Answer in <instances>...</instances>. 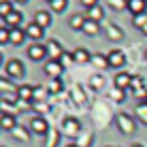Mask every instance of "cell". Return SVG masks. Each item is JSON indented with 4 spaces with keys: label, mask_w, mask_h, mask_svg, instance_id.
<instances>
[{
    "label": "cell",
    "mask_w": 147,
    "mask_h": 147,
    "mask_svg": "<svg viewBox=\"0 0 147 147\" xmlns=\"http://www.w3.org/2000/svg\"><path fill=\"white\" fill-rule=\"evenodd\" d=\"M115 124H117L121 134H134V130H136V121H134V117H130L128 113H119L117 117H115Z\"/></svg>",
    "instance_id": "6da1fadb"
},
{
    "label": "cell",
    "mask_w": 147,
    "mask_h": 147,
    "mask_svg": "<svg viewBox=\"0 0 147 147\" xmlns=\"http://www.w3.org/2000/svg\"><path fill=\"white\" fill-rule=\"evenodd\" d=\"M43 70H45V75H47V77L60 79V77H62V73H64V66H62V62H60V60H47V62H45V66H43Z\"/></svg>",
    "instance_id": "7a4b0ae2"
},
{
    "label": "cell",
    "mask_w": 147,
    "mask_h": 147,
    "mask_svg": "<svg viewBox=\"0 0 147 147\" xmlns=\"http://www.w3.org/2000/svg\"><path fill=\"white\" fill-rule=\"evenodd\" d=\"M4 68H7V75H9V77H13V79L24 77V73H26V66L22 64V60H9Z\"/></svg>",
    "instance_id": "3957f363"
},
{
    "label": "cell",
    "mask_w": 147,
    "mask_h": 147,
    "mask_svg": "<svg viewBox=\"0 0 147 147\" xmlns=\"http://www.w3.org/2000/svg\"><path fill=\"white\" fill-rule=\"evenodd\" d=\"M28 58L34 60V62L45 60V58H47V47H45V45H40V43H32V45L28 47Z\"/></svg>",
    "instance_id": "277c9868"
},
{
    "label": "cell",
    "mask_w": 147,
    "mask_h": 147,
    "mask_svg": "<svg viewBox=\"0 0 147 147\" xmlns=\"http://www.w3.org/2000/svg\"><path fill=\"white\" fill-rule=\"evenodd\" d=\"M62 130H64V134H66V136H77L79 130H81V121L77 117H66V119H64V124H62Z\"/></svg>",
    "instance_id": "5b68a950"
},
{
    "label": "cell",
    "mask_w": 147,
    "mask_h": 147,
    "mask_svg": "<svg viewBox=\"0 0 147 147\" xmlns=\"http://www.w3.org/2000/svg\"><path fill=\"white\" fill-rule=\"evenodd\" d=\"M30 130H32L34 134H40V136H45L47 134V130H49V124H47V119L45 117H32V121H30Z\"/></svg>",
    "instance_id": "8992f818"
},
{
    "label": "cell",
    "mask_w": 147,
    "mask_h": 147,
    "mask_svg": "<svg viewBox=\"0 0 147 147\" xmlns=\"http://www.w3.org/2000/svg\"><path fill=\"white\" fill-rule=\"evenodd\" d=\"M34 94H36V90L32 88V85H19L17 88V100H24V102H30V100H34Z\"/></svg>",
    "instance_id": "52a82bcc"
},
{
    "label": "cell",
    "mask_w": 147,
    "mask_h": 147,
    "mask_svg": "<svg viewBox=\"0 0 147 147\" xmlns=\"http://www.w3.org/2000/svg\"><path fill=\"white\" fill-rule=\"evenodd\" d=\"M126 62V55L124 51H119V49H113V51L109 53V66L111 68H121Z\"/></svg>",
    "instance_id": "ba28073f"
},
{
    "label": "cell",
    "mask_w": 147,
    "mask_h": 147,
    "mask_svg": "<svg viewBox=\"0 0 147 147\" xmlns=\"http://www.w3.org/2000/svg\"><path fill=\"white\" fill-rule=\"evenodd\" d=\"M45 47H47V55H51V60H60L64 55V49H62V45H60L58 40H49Z\"/></svg>",
    "instance_id": "9c48e42d"
},
{
    "label": "cell",
    "mask_w": 147,
    "mask_h": 147,
    "mask_svg": "<svg viewBox=\"0 0 147 147\" xmlns=\"http://www.w3.org/2000/svg\"><path fill=\"white\" fill-rule=\"evenodd\" d=\"M113 83H115V88H117V90H124V92H126V90L130 88V83H132V77H130L128 73H117Z\"/></svg>",
    "instance_id": "30bf717a"
},
{
    "label": "cell",
    "mask_w": 147,
    "mask_h": 147,
    "mask_svg": "<svg viewBox=\"0 0 147 147\" xmlns=\"http://www.w3.org/2000/svg\"><path fill=\"white\" fill-rule=\"evenodd\" d=\"M26 34L32 40H40V38H43V34H45V28H40L38 24L32 22V24H28V26H26Z\"/></svg>",
    "instance_id": "8fae6325"
},
{
    "label": "cell",
    "mask_w": 147,
    "mask_h": 147,
    "mask_svg": "<svg viewBox=\"0 0 147 147\" xmlns=\"http://www.w3.org/2000/svg\"><path fill=\"white\" fill-rule=\"evenodd\" d=\"M22 13L19 11H13L9 17H4L2 22H4V28H9V30H13V28H19V24H22Z\"/></svg>",
    "instance_id": "7c38bea8"
},
{
    "label": "cell",
    "mask_w": 147,
    "mask_h": 147,
    "mask_svg": "<svg viewBox=\"0 0 147 147\" xmlns=\"http://www.w3.org/2000/svg\"><path fill=\"white\" fill-rule=\"evenodd\" d=\"M128 11L132 15H141L147 11V0H128Z\"/></svg>",
    "instance_id": "4fadbf2b"
},
{
    "label": "cell",
    "mask_w": 147,
    "mask_h": 147,
    "mask_svg": "<svg viewBox=\"0 0 147 147\" xmlns=\"http://www.w3.org/2000/svg\"><path fill=\"white\" fill-rule=\"evenodd\" d=\"M0 128L13 132V130L17 128V117H15V115H2V117H0Z\"/></svg>",
    "instance_id": "5bb4252c"
},
{
    "label": "cell",
    "mask_w": 147,
    "mask_h": 147,
    "mask_svg": "<svg viewBox=\"0 0 147 147\" xmlns=\"http://www.w3.org/2000/svg\"><path fill=\"white\" fill-rule=\"evenodd\" d=\"M73 58H75V62L77 64H85V62H92V55H90L88 49H83V47H77L73 51Z\"/></svg>",
    "instance_id": "9a60e30c"
},
{
    "label": "cell",
    "mask_w": 147,
    "mask_h": 147,
    "mask_svg": "<svg viewBox=\"0 0 147 147\" xmlns=\"http://www.w3.org/2000/svg\"><path fill=\"white\" fill-rule=\"evenodd\" d=\"M34 24H38L40 28H47L49 24H51V13H49V11H36V15H34Z\"/></svg>",
    "instance_id": "2e32d148"
},
{
    "label": "cell",
    "mask_w": 147,
    "mask_h": 147,
    "mask_svg": "<svg viewBox=\"0 0 147 147\" xmlns=\"http://www.w3.org/2000/svg\"><path fill=\"white\" fill-rule=\"evenodd\" d=\"M85 22H88V17L85 15H81V13H75L73 17H70V28L73 30H83V26H85Z\"/></svg>",
    "instance_id": "e0dca14e"
},
{
    "label": "cell",
    "mask_w": 147,
    "mask_h": 147,
    "mask_svg": "<svg viewBox=\"0 0 147 147\" xmlns=\"http://www.w3.org/2000/svg\"><path fill=\"white\" fill-rule=\"evenodd\" d=\"M88 19H92V22H98L100 24V19L105 17V11H102V7L100 4H96V7H92V9H88Z\"/></svg>",
    "instance_id": "ac0fdd59"
},
{
    "label": "cell",
    "mask_w": 147,
    "mask_h": 147,
    "mask_svg": "<svg viewBox=\"0 0 147 147\" xmlns=\"http://www.w3.org/2000/svg\"><path fill=\"white\" fill-rule=\"evenodd\" d=\"M0 113L2 115H17V107L13 100H0Z\"/></svg>",
    "instance_id": "d6986e66"
},
{
    "label": "cell",
    "mask_w": 147,
    "mask_h": 147,
    "mask_svg": "<svg viewBox=\"0 0 147 147\" xmlns=\"http://www.w3.org/2000/svg\"><path fill=\"white\" fill-rule=\"evenodd\" d=\"M81 32H83V34H88V36H96V34L100 32V26H98V22H92V19H88Z\"/></svg>",
    "instance_id": "ffe728a7"
},
{
    "label": "cell",
    "mask_w": 147,
    "mask_h": 147,
    "mask_svg": "<svg viewBox=\"0 0 147 147\" xmlns=\"http://www.w3.org/2000/svg\"><path fill=\"white\" fill-rule=\"evenodd\" d=\"M26 36H28L26 30H22V28H13V30H11V45H22Z\"/></svg>",
    "instance_id": "44dd1931"
},
{
    "label": "cell",
    "mask_w": 147,
    "mask_h": 147,
    "mask_svg": "<svg viewBox=\"0 0 147 147\" xmlns=\"http://www.w3.org/2000/svg\"><path fill=\"white\" fill-rule=\"evenodd\" d=\"M92 62H94V66L96 68H109V55H102V53H94L92 55Z\"/></svg>",
    "instance_id": "7402d4cb"
},
{
    "label": "cell",
    "mask_w": 147,
    "mask_h": 147,
    "mask_svg": "<svg viewBox=\"0 0 147 147\" xmlns=\"http://www.w3.org/2000/svg\"><path fill=\"white\" fill-rule=\"evenodd\" d=\"M134 113H136V117H139L141 124L147 126V100H145V102H139V105H136Z\"/></svg>",
    "instance_id": "603a6c76"
},
{
    "label": "cell",
    "mask_w": 147,
    "mask_h": 147,
    "mask_svg": "<svg viewBox=\"0 0 147 147\" xmlns=\"http://www.w3.org/2000/svg\"><path fill=\"white\" fill-rule=\"evenodd\" d=\"M15 11V9H13V2H11V0H0V17H9V15H11Z\"/></svg>",
    "instance_id": "cb8c5ba5"
},
{
    "label": "cell",
    "mask_w": 147,
    "mask_h": 147,
    "mask_svg": "<svg viewBox=\"0 0 147 147\" xmlns=\"http://www.w3.org/2000/svg\"><path fill=\"white\" fill-rule=\"evenodd\" d=\"M51 11L55 13H62V11H66V7H68V0H51Z\"/></svg>",
    "instance_id": "d4e9b609"
},
{
    "label": "cell",
    "mask_w": 147,
    "mask_h": 147,
    "mask_svg": "<svg viewBox=\"0 0 147 147\" xmlns=\"http://www.w3.org/2000/svg\"><path fill=\"white\" fill-rule=\"evenodd\" d=\"M109 7L115 11H124V9H128V0H109Z\"/></svg>",
    "instance_id": "484cf974"
},
{
    "label": "cell",
    "mask_w": 147,
    "mask_h": 147,
    "mask_svg": "<svg viewBox=\"0 0 147 147\" xmlns=\"http://www.w3.org/2000/svg\"><path fill=\"white\" fill-rule=\"evenodd\" d=\"M132 24H134V28H143L145 24H147V13H141V15H134L132 17Z\"/></svg>",
    "instance_id": "4316f807"
},
{
    "label": "cell",
    "mask_w": 147,
    "mask_h": 147,
    "mask_svg": "<svg viewBox=\"0 0 147 147\" xmlns=\"http://www.w3.org/2000/svg\"><path fill=\"white\" fill-rule=\"evenodd\" d=\"M143 79L141 77H132V83H130V90H134V92H139V94H143Z\"/></svg>",
    "instance_id": "83f0119b"
},
{
    "label": "cell",
    "mask_w": 147,
    "mask_h": 147,
    "mask_svg": "<svg viewBox=\"0 0 147 147\" xmlns=\"http://www.w3.org/2000/svg\"><path fill=\"white\" fill-rule=\"evenodd\" d=\"M49 92H51V94L62 92V81H60V79H51V83H49Z\"/></svg>",
    "instance_id": "f1b7e54d"
},
{
    "label": "cell",
    "mask_w": 147,
    "mask_h": 147,
    "mask_svg": "<svg viewBox=\"0 0 147 147\" xmlns=\"http://www.w3.org/2000/svg\"><path fill=\"white\" fill-rule=\"evenodd\" d=\"M121 36H124V34L119 32V28H117V26H109V38H113V40H121Z\"/></svg>",
    "instance_id": "f546056e"
},
{
    "label": "cell",
    "mask_w": 147,
    "mask_h": 147,
    "mask_svg": "<svg viewBox=\"0 0 147 147\" xmlns=\"http://www.w3.org/2000/svg\"><path fill=\"white\" fill-rule=\"evenodd\" d=\"M2 43H11V30L9 28H0V45Z\"/></svg>",
    "instance_id": "4dcf8cb0"
},
{
    "label": "cell",
    "mask_w": 147,
    "mask_h": 147,
    "mask_svg": "<svg viewBox=\"0 0 147 147\" xmlns=\"http://www.w3.org/2000/svg\"><path fill=\"white\" fill-rule=\"evenodd\" d=\"M13 132H15V139H17V141H28V132L24 128H19V126H17Z\"/></svg>",
    "instance_id": "1f68e13d"
},
{
    "label": "cell",
    "mask_w": 147,
    "mask_h": 147,
    "mask_svg": "<svg viewBox=\"0 0 147 147\" xmlns=\"http://www.w3.org/2000/svg\"><path fill=\"white\" fill-rule=\"evenodd\" d=\"M73 60H75V58H73V53H64L62 58H60V62H62V66H68Z\"/></svg>",
    "instance_id": "d6a6232c"
},
{
    "label": "cell",
    "mask_w": 147,
    "mask_h": 147,
    "mask_svg": "<svg viewBox=\"0 0 147 147\" xmlns=\"http://www.w3.org/2000/svg\"><path fill=\"white\" fill-rule=\"evenodd\" d=\"M92 85L96 90H100V88H102V77H92Z\"/></svg>",
    "instance_id": "836d02e7"
},
{
    "label": "cell",
    "mask_w": 147,
    "mask_h": 147,
    "mask_svg": "<svg viewBox=\"0 0 147 147\" xmlns=\"http://www.w3.org/2000/svg\"><path fill=\"white\" fill-rule=\"evenodd\" d=\"M81 2H83L85 9H92V7H96V4H98V0H81Z\"/></svg>",
    "instance_id": "e575fe53"
},
{
    "label": "cell",
    "mask_w": 147,
    "mask_h": 147,
    "mask_svg": "<svg viewBox=\"0 0 147 147\" xmlns=\"http://www.w3.org/2000/svg\"><path fill=\"white\" fill-rule=\"evenodd\" d=\"M115 98H117V102H124V90L115 88Z\"/></svg>",
    "instance_id": "d590c367"
},
{
    "label": "cell",
    "mask_w": 147,
    "mask_h": 147,
    "mask_svg": "<svg viewBox=\"0 0 147 147\" xmlns=\"http://www.w3.org/2000/svg\"><path fill=\"white\" fill-rule=\"evenodd\" d=\"M141 32H143V34H147V24H145L143 28H141Z\"/></svg>",
    "instance_id": "8d00e7d4"
},
{
    "label": "cell",
    "mask_w": 147,
    "mask_h": 147,
    "mask_svg": "<svg viewBox=\"0 0 147 147\" xmlns=\"http://www.w3.org/2000/svg\"><path fill=\"white\" fill-rule=\"evenodd\" d=\"M130 147H143V145H141V143H134V145H130Z\"/></svg>",
    "instance_id": "74e56055"
},
{
    "label": "cell",
    "mask_w": 147,
    "mask_h": 147,
    "mask_svg": "<svg viewBox=\"0 0 147 147\" xmlns=\"http://www.w3.org/2000/svg\"><path fill=\"white\" fill-rule=\"evenodd\" d=\"M68 147H79V145H75V143H70V145H68Z\"/></svg>",
    "instance_id": "f35d334b"
},
{
    "label": "cell",
    "mask_w": 147,
    "mask_h": 147,
    "mask_svg": "<svg viewBox=\"0 0 147 147\" xmlns=\"http://www.w3.org/2000/svg\"><path fill=\"white\" fill-rule=\"evenodd\" d=\"M17 2H28V0H17Z\"/></svg>",
    "instance_id": "ab89813d"
},
{
    "label": "cell",
    "mask_w": 147,
    "mask_h": 147,
    "mask_svg": "<svg viewBox=\"0 0 147 147\" xmlns=\"http://www.w3.org/2000/svg\"><path fill=\"white\" fill-rule=\"evenodd\" d=\"M145 60H147V49H145Z\"/></svg>",
    "instance_id": "60d3db41"
},
{
    "label": "cell",
    "mask_w": 147,
    "mask_h": 147,
    "mask_svg": "<svg viewBox=\"0 0 147 147\" xmlns=\"http://www.w3.org/2000/svg\"><path fill=\"white\" fill-rule=\"evenodd\" d=\"M0 64H2V55H0Z\"/></svg>",
    "instance_id": "b9f144b4"
},
{
    "label": "cell",
    "mask_w": 147,
    "mask_h": 147,
    "mask_svg": "<svg viewBox=\"0 0 147 147\" xmlns=\"http://www.w3.org/2000/svg\"><path fill=\"white\" fill-rule=\"evenodd\" d=\"M49 2H51V0H49Z\"/></svg>",
    "instance_id": "7bdbcfd3"
},
{
    "label": "cell",
    "mask_w": 147,
    "mask_h": 147,
    "mask_svg": "<svg viewBox=\"0 0 147 147\" xmlns=\"http://www.w3.org/2000/svg\"><path fill=\"white\" fill-rule=\"evenodd\" d=\"M0 130H2V128H0Z\"/></svg>",
    "instance_id": "ee69618b"
}]
</instances>
